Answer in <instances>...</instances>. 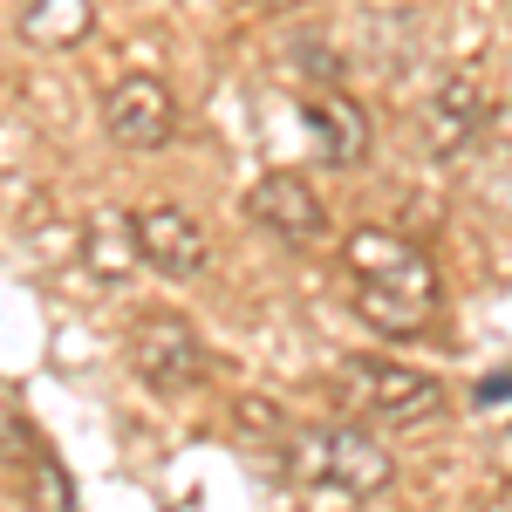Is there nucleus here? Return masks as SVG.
I'll use <instances>...</instances> for the list:
<instances>
[{"mask_svg":"<svg viewBox=\"0 0 512 512\" xmlns=\"http://www.w3.org/2000/svg\"><path fill=\"white\" fill-rule=\"evenodd\" d=\"M335 390L390 431H424V424L444 417V383L410 369V362H390V355H349L335 369Z\"/></svg>","mask_w":512,"mask_h":512,"instance_id":"nucleus-3","label":"nucleus"},{"mask_svg":"<svg viewBox=\"0 0 512 512\" xmlns=\"http://www.w3.org/2000/svg\"><path fill=\"white\" fill-rule=\"evenodd\" d=\"M41 451H48V444L28 431V417H21V410L0 396V472H28Z\"/></svg>","mask_w":512,"mask_h":512,"instance_id":"nucleus-11","label":"nucleus"},{"mask_svg":"<svg viewBox=\"0 0 512 512\" xmlns=\"http://www.w3.org/2000/svg\"><path fill=\"white\" fill-rule=\"evenodd\" d=\"M253 7H260V14H301L308 0H253Z\"/></svg>","mask_w":512,"mask_h":512,"instance_id":"nucleus-12","label":"nucleus"},{"mask_svg":"<svg viewBox=\"0 0 512 512\" xmlns=\"http://www.w3.org/2000/svg\"><path fill=\"white\" fill-rule=\"evenodd\" d=\"M342 260H349L355 315L369 321L376 335H424V328H437L444 287H437V267L410 239L383 233V226H362V233H349Z\"/></svg>","mask_w":512,"mask_h":512,"instance_id":"nucleus-1","label":"nucleus"},{"mask_svg":"<svg viewBox=\"0 0 512 512\" xmlns=\"http://www.w3.org/2000/svg\"><path fill=\"white\" fill-rule=\"evenodd\" d=\"M103 130H110L117 151H137V158L164 151V144L178 137V96H171V82L117 76L103 89Z\"/></svg>","mask_w":512,"mask_h":512,"instance_id":"nucleus-5","label":"nucleus"},{"mask_svg":"<svg viewBox=\"0 0 512 512\" xmlns=\"http://www.w3.org/2000/svg\"><path fill=\"white\" fill-rule=\"evenodd\" d=\"M267 472L315 499H383L396 485V458L362 424H287Z\"/></svg>","mask_w":512,"mask_h":512,"instance_id":"nucleus-2","label":"nucleus"},{"mask_svg":"<svg viewBox=\"0 0 512 512\" xmlns=\"http://www.w3.org/2000/svg\"><path fill=\"white\" fill-rule=\"evenodd\" d=\"M14 35L28 48H82L96 35V0H21Z\"/></svg>","mask_w":512,"mask_h":512,"instance_id":"nucleus-10","label":"nucleus"},{"mask_svg":"<svg viewBox=\"0 0 512 512\" xmlns=\"http://www.w3.org/2000/svg\"><path fill=\"white\" fill-rule=\"evenodd\" d=\"M485 117H492V110H485L478 82L472 76H444L431 96H424V110H417V144H424L431 158L451 164L485 137Z\"/></svg>","mask_w":512,"mask_h":512,"instance_id":"nucleus-8","label":"nucleus"},{"mask_svg":"<svg viewBox=\"0 0 512 512\" xmlns=\"http://www.w3.org/2000/svg\"><path fill=\"white\" fill-rule=\"evenodd\" d=\"M123 226H130V253L151 260L164 280H198L212 267V239L185 205H137Z\"/></svg>","mask_w":512,"mask_h":512,"instance_id":"nucleus-6","label":"nucleus"},{"mask_svg":"<svg viewBox=\"0 0 512 512\" xmlns=\"http://www.w3.org/2000/svg\"><path fill=\"white\" fill-rule=\"evenodd\" d=\"M506 14H512V0H506Z\"/></svg>","mask_w":512,"mask_h":512,"instance_id":"nucleus-13","label":"nucleus"},{"mask_svg":"<svg viewBox=\"0 0 512 512\" xmlns=\"http://www.w3.org/2000/svg\"><path fill=\"white\" fill-rule=\"evenodd\" d=\"M123 349H130L137 383H151L158 396H192V390H205V376H212V355H205L198 328L178 315V308L137 315L130 335H123Z\"/></svg>","mask_w":512,"mask_h":512,"instance_id":"nucleus-4","label":"nucleus"},{"mask_svg":"<svg viewBox=\"0 0 512 512\" xmlns=\"http://www.w3.org/2000/svg\"><path fill=\"white\" fill-rule=\"evenodd\" d=\"M301 117H308V144H315L321 164H335V171H355V164L369 158V117H362V103L355 96H342L335 82L328 89H315L308 103H301Z\"/></svg>","mask_w":512,"mask_h":512,"instance_id":"nucleus-9","label":"nucleus"},{"mask_svg":"<svg viewBox=\"0 0 512 512\" xmlns=\"http://www.w3.org/2000/svg\"><path fill=\"white\" fill-rule=\"evenodd\" d=\"M246 219L260 226V233H274L280 246H315L328 233V205L315 198L308 178H294V171H267L253 192H246Z\"/></svg>","mask_w":512,"mask_h":512,"instance_id":"nucleus-7","label":"nucleus"}]
</instances>
